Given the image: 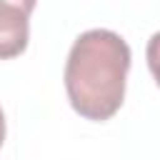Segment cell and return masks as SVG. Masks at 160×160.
Here are the masks:
<instances>
[{
  "label": "cell",
  "instance_id": "obj_5",
  "mask_svg": "<svg viewBox=\"0 0 160 160\" xmlns=\"http://www.w3.org/2000/svg\"><path fill=\"white\" fill-rule=\"evenodd\" d=\"M15 2H20V5H25V8H28V10L32 12V10H35V2H38V0H15Z\"/></svg>",
  "mask_w": 160,
  "mask_h": 160
},
{
  "label": "cell",
  "instance_id": "obj_1",
  "mask_svg": "<svg viewBox=\"0 0 160 160\" xmlns=\"http://www.w3.org/2000/svg\"><path fill=\"white\" fill-rule=\"evenodd\" d=\"M130 45L112 30L82 32L65 62V90L72 110L85 120H110L125 100Z\"/></svg>",
  "mask_w": 160,
  "mask_h": 160
},
{
  "label": "cell",
  "instance_id": "obj_2",
  "mask_svg": "<svg viewBox=\"0 0 160 160\" xmlns=\"http://www.w3.org/2000/svg\"><path fill=\"white\" fill-rule=\"evenodd\" d=\"M30 40V10L15 0H0V60L18 58Z\"/></svg>",
  "mask_w": 160,
  "mask_h": 160
},
{
  "label": "cell",
  "instance_id": "obj_4",
  "mask_svg": "<svg viewBox=\"0 0 160 160\" xmlns=\"http://www.w3.org/2000/svg\"><path fill=\"white\" fill-rule=\"evenodd\" d=\"M2 140H5V115H2V108H0V148H2Z\"/></svg>",
  "mask_w": 160,
  "mask_h": 160
},
{
  "label": "cell",
  "instance_id": "obj_3",
  "mask_svg": "<svg viewBox=\"0 0 160 160\" xmlns=\"http://www.w3.org/2000/svg\"><path fill=\"white\" fill-rule=\"evenodd\" d=\"M145 55H148V68H150L155 82L160 85V30L148 40V50H145Z\"/></svg>",
  "mask_w": 160,
  "mask_h": 160
}]
</instances>
